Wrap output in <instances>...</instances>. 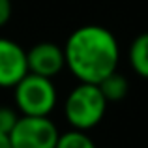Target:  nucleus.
I'll list each match as a JSON object with an SVG mask.
<instances>
[{"label": "nucleus", "instance_id": "obj_1", "mask_svg": "<svg viewBox=\"0 0 148 148\" xmlns=\"http://www.w3.org/2000/svg\"><path fill=\"white\" fill-rule=\"evenodd\" d=\"M66 68L79 83L99 84L118 69V40L101 25H84L69 34L64 45Z\"/></svg>", "mask_w": 148, "mask_h": 148}, {"label": "nucleus", "instance_id": "obj_2", "mask_svg": "<svg viewBox=\"0 0 148 148\" xmlns=\"http://www.w3.org/2000/svg\"><path fill=\"white\" fill-rule=\"evenodd\" d=\"M107 111V99L98 84L79 83L64 101V116L71 130L88 131L103 120Z\"/></svg>", "mask_w": 148, "mask_h": 148}, {"label": "nucleus", "instance_id": "obj_3", "mask_svg": "<svg viewBox=\"0 0 148 148\" xmlns=\"http://www.w3.org/2000/svg\"><path fill=\"white\" fill-rule=\"evenodd\" d=\"M13 99L21 116H49L56 107V86L53 79L26 73L13 86Z\"/></svg>", "mask_w": 148, "mask_h": 148}, {"label": "nucleus", "instance_id": "obj_4", "mask_svg": "<svg viewBox=\"0 0 148 148\" xmlns=\"http://www.w3.org/2000/svg\"><path fill=\"white\" fill-rule=\"evenodd\" d=\"M58 135L49 116H19L8 137L11 148H56Z\"/></svg>", "mask_w": 148, "mask_h": 148}, {"label": "nucleus", "instance_id": "obj_5", "mask_svg": "<svg viewBox=\"0 0 148 148\" xmlns=\"http://www.w3.org/2000/svg\"><path fill=\"white\" fill-rule=\"evenodd\" d=\"M28 73L53 79L66 68L64 47L53 41H40L26 51Z\"/></svg>", "mask_w": 148, "mask_h": 148}, {"label": "nucleus", "instance_id": "obj_6", "mask_svg": "<svg viewBox=\"0 0 148 148\" xmlns=\"http://www.w3.org/2000/svg\"><path fill=\"white\" fill-rule=\"evenodd\" d=\"M26 73V51L17 41L0 38V88H13Z\"/></svg>", "mask_w": 148, "mask_h": 148}, {"label": "nucleus", "instance_id": "obj_7", "mask_svg": "<svg viewBox=\"0 0 148 148\" xmlns=\"http://www.w3.org/2000/svg\"><path fill=\"white\" fill-rule=\"evenodd\" d=\"M130 66L139 77L148 79V32H141L127 49Z\"/></svg>", "mask_w": 148, "mask_h": 148}, {"label": "nucleus", "instance_id": "obj_8", "mask_svg": "<svg viewBox=\"0 0 148 148\" xmlns=\"http://www.w3.org/2000/svg\"><path fill=\"white\" fill-rule=\"evenodd\" d=\"M98 86H99L101 94H103V98L107 99V103L122 101L127 96V92H130V83H127V79L122 73H118V69L112 71L111 75H107Z\"/></svg>", "mask_w": 148, "mask_h": 148}, {"label": "nucleus", "instance_id": "obj_9", "mask_svg": "<svg viewBox=\"0 0 148 148\" xmlns=\"http://www.w3.org/2000/svg\"><path fill=\"white\" fill-rule=\"evenodd\" d=\"M56 148H98L96 143L86 131L81 130H69L66 133L58 135Z\"/></svg>", "mask_w": 148, "mask_h": 148}, {"label": "nucleus", "instance_id": "obj_10", "mask_svg": "<svg viewBox=\"0 0 148 148\" xmlns=\"http://www.w3.org/2000/svg\"><path fill=\"white\" fill-rule=\"evenodd\" d=\"M19 112L17 109H11L8 105H0V131L6 135H10V131L13 130V126L19 120Z\"/></svg>", "mask_w": 148, "mask_h": 148}, {"label": "nucleus", "instance_id": "obj_11", "mask_svg": "<svg viewBox=\"0 0 148 148\" xmlns=\"http://www.w3.org/2000/svg\"><path fill=\"white\" fill-rule=\"evenodd\" d=\"M11 0H0V28L4 25H8V21L11 19Z\"/></svg>", "mask_w": 148, "mask_h": 148}, {"label": "nucleus", "instance_id": "obj_12", "mask_svg": "<svg viewBox=\"0 0 148 148\" xmlns=\"http://www.w3.org/2000/svg\"><path fill=\"white\" fill-rule=\"evenodd\" d=\"M0 148H11V143H10V137L6 133L0 131Z\"/></svg>", "mask_w": 148, "mask_h": 148}]
</instances>
